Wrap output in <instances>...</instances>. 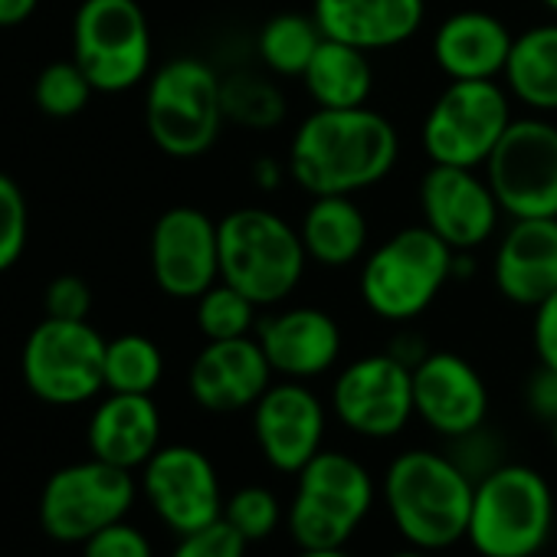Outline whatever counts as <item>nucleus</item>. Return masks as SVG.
Segmentation results:
<instances>
[{
  "instance_id": "nucleus-1",
  "label": "nucleus",
  "mask_w": 557,
  "mask_h": 557,
  "mask_svg": "<svg viewBox=\"0 0 557 557\" xmlns=\"http://www.w3.org/2000/svg\"><path fill=\"white\" fill-rule=\"evenodd\" d=\"M400 154L397 128L374 109H315L296 132L289 171L312 197L348 194L384 181Z\"/></svg>"
},
{
  "instance_id": "nucleus-2",
  "label": "nucleus",
  "mask_w": 557,
  "mask_h": 557,
  "mask_svg": "<svg viewBox=\"0 0 557 557\" xmlns=\"http://www.w3.org/2000/svg\"><path fill=\"white\" fill-rule=\"evenodd\" d=\"M475 482L443 449H404L381 479V502L394 531L420 550L440 554L466 541Z\"/></svg>"
},
{
  "instance_id": "nucleus-3",
  "label": "nucleus",
  "mask_w": 557,
  "mask_h": 557,
  "mask_svg": "<svg viewBox=\"0 0 557 557\" xmlns=\"http://www.w3.org/2000/svg\"><path fill=\"white\" fill-rule=\"evenodd\" d=\"M557 528L550 482L528 462H502L475 482L466 544L479 557H537Z\"/></svg>"
},
{
  "instance_id": "nucleus-4",
  "label": "nucleus",
  "mask_w": 557,
  "mask_h": 557,
  "mask_svg": "<svg viewBox=\"0 0 557 557\" xmlns=\"http://www.w3.org/2000/svg\"><path fill=\"white\" fill-rule=\"evenodd\" d=\"M220 278L256 306L286 302L306 275L302 233L265 207L230 210L220 223Z\"/></svg>"
},
{
  "instance_id": "nucleus-5",
  "label": "nucleus",
  "mask_w": 557,
  "mask_h": 557,
  "mask_svg": "<svg viewBox=\"0 0 557 557\" xmlns=\"http://www.w3.org/2000/svg\"><path fill=\"white\" fill-rule=\"evenodd\" d=\"M377 495L381 485L361 459L342 449H322L296 472L286 531L296 547H348Z\"/></svg>"
},
{
  "instance_id": "nucleus-6",
  "label": "nucleus",
  "mask_w": 557,
  "mask_h": 557,
  "mask_svg": "<svg viewBox=\"0 0 557 557\" xmlns=\"http://www.w3.org/2000/svg\"><path fill=\"white\" fill-rule=\"evenodd\" d=\"M456 252L423 223L387 236L361 269V299L384 322L423 315L453 278Z\"/></svg>"
},
{
  "instance_id": "nucleus-7",
  "label": "nucleus",
  "mask_w": 557,
  "mask_h": 557,
  "mask_svg": "<svg viewBox=\"0 0 557 557\" xmlns=\"http://www.w3.org/2000/svg\"><path fill=\"white\" fill-rule=\"evenodd\" d=\"M223 79L197 57L168 60L145 96L151 141L171 158H197L213 148L223 128Z\"/></svg>"
},
{
  "instance_id": "nucleus-8",
  "label": "nucleus",
  "mask_w": 557,
  "mask_h": 557,
  "mask_svg": "<svg viewBox=\"0 0 557 557\" xmlns=\"http://www.w3.org/2000/svg\"><path fill=\"white\" fill-rule=\"evenodd\" d=\"M511 99L498 79L449 83L423 119V151L433 164L485 168L511 125Z\"/></svg>"
},
{
  "instance_id": "nucleus-9",
  "label": "nucleus",
  "mask_w": 557,
  "mask_h": 557,
  "mask_svg": "<svg viewBox=\"0 0 557 557\" xmlns=\"http://www.w3.org/2000/svg\"><path fill=\"white\" fill-rule=\"evenodd\" d=\"M73 60L96 92H128L151 70V27L138 0H83L73 21Z\"/></svg>"
},
{
  "instance_id": "nucleus-10",
  "label": "nucleus",
  "mask_w": 557,
  "mask_h": 557,
  "mask_svg": "<svg viewBox=\"0 0 557 557\" xmlns=\"http://www.w3.org/2000/svg\"><path fill=\"white\" fill-rule=\"evenodd\" d=\"M21 368L44 404H86L106 391V338L89 322L44 319L24 345Z\"/></svg>"
},
{
  "instance_id": "nucleus-11",
  "label": "nucleus",
  "mask_w": 557,
  "mask_h": 557,
  "mask_svg": "<svg viewBox=\"0 0 557 557\" xmlns=\"http://www.w3.org/2000/svg\"><path fill=\"white\" fill-rule=\"evenodd\" d=\"M135 475L102 459L63 466L40 495V524L63 544H83L122 521L135 505Z\"/></svg>"
},
{
  "instance_id": "nucleus-12",
  "label": "nucleus",
  "mask_w": 557,
  "mask_h": 557,
  "mask_svg": "<svg viewBox=\"0 0 557 557\" xmlns=\"http://www.w3.org/2000/svg\"><path fill=\"white\" fill-rule=\"evenodd\" d=\"M485 181L511 220L557 216V125L515 119L485 161Z\"/></svg>"
},
{
  "instance_id": "nucleus-13",
  "label": "nucleus",
  "mask_w": 557,
  "mask_h": 557,
  "mask_svg": "<svg viewBox=\"0 0 557 557\" xmlns=\"http://www.w3.org/2000/svg\"><path fill=\"white\" fill-rule=\"evenodd\" d=\"M332 413L345 430L364 440H394L417 417L413 368L391 351L364 355L335 377Z\"/></svg>"
},
{
  "instance_id": "nucleus-14",
  "label": "nucleus",
  "mask_w": 557,
  "mask_h": 557,
  "mask_svg": "<svg viewBox=\"0 0 557 557\" xmlns=\"http://www.w3.org/2000/svg\"><path fill=\"white\" fill-rule=\"evenodd\" d=\"M141 492L151 511L174 531L187 534L223 518V485L213 459L187 443L161 446L141 466Z\"/></svg>"
},
{
  "instance_id": "nucleus-15",
  "label": "nucleus",
  "mask_w": 557,
  "mask_h": 557,
  "mask_svg": "<svg viewBox=\"0 0 557 557\" xmlns=\"http://www.w3.org/2000/svg\"><path fill=\"white\" fill-rule=\"evenodd\" d=\"M151 275L171 299H200L220 283V226L197 207H171L154 220Z\"/></svg>"
},
{
  "instance_id": "nucleus-16",
  "label": "nucleus",
  "mask_w": 557,
  "mask_h": 557,
  "mask_svg": "<svg viewBox=\"0 0 557 557\" xmlns=\"http://www.w3.org/2000/svg\"><path fill=\"white\" fill-rule=\"evenodd\" d=\"M329 407L306 381H272L252 407V440L259 456L283 475H296L325 449Z\"/></svg>"
},
{
  "instance_id": "nucleus-17",
  "label": "nucleus",
  "mask_w": 557,
  "mask_h": 557,
  "mask_svg": "<svg viewBox=\"0 0 557 557\" xmlns=\"http://www.w3.org/2000/svg\"><path fill=\"white\" fill-rule=\"evenodd\" d=\"M420 207H423V223L453 252H472L482 243H488L502 213L479 168H446V164H430V171L423 174Z\"/></svg>"
},
{
  "instance_id": "nucleus-18",
  "label": "nucleus",
  "mask_w": 557,
  "mask_h": 557,
  "mask_svg": "<svg viewBox=\"0 0 557 557\" xmlns=\"http://www.w3.org/2000/svg\"><path fill=\"white\" fill-rule=\"evenodd\" d=\"M413 410L436 436L456 440L488 420V387L462 355L430 351L413 368Z\"/></svg>"
},
{
  "instance_id": "nucleus-19",
  "label": "nucleus",
  "mask_w": 557,
  "mask_h": 557,
  "mask_svg": "<svg viewBox=\"0 0 557 557\" xmlns=\"http://www.w3.org/2000/svg\"><path fill=\"white\" fill-rule=\"evenodd\" d=\"M272 364L262 345L246 338L207 342L187 371V391L207 413H239L252 410L256 400L272 387Z\"/></svg>"
},
{
  "instance_id": "nucleus-20",
  "label": "nucleus",
  "mask_w": 557,
  "mask_h": 557,
  "mask_svg": "<svg viewBox=\"0 0 557 557\" xmlns=\"http://www.w3.org/2000/svg\"><path fill=\"white\" fill-rule=\"evenodd\" d=\"M256 342L262 345L272 371L283 381L322 377L342 358L338 322L312 306H296L269 315L256 325Z\"/></svg>"
},
{
  "instance_id": "nucleus-21",
  "label": "nucleus",
  "mask_w": 557,
  "mask_h": 557,
  "mask_svg": "<svg viewBox=\"0 0 557 557\" xmlns=\"http://www.w3.org/2000/svg\"><path fill=\"white\" fill-rule=\"evenodd\" d=\"M495 289L521 309H537L557 293V216L511 220L495 249Z\"/></svg>"
},
{
  "instance_id": "nucleus-22",
  "label": "nucleus",
  "mask_w": 557,
  "mask_h": 557,
  "mask_svg": "<svg viewBox=\"0 0 557 557\" xmlns=\"http://www.w3.org/2000/svg\"><path fill=\"white\" fill-rule=\"evenodd\" d=\"M312 17L329 40L374 53L417 37L426 17V0H315Z\"/></svg>"
},
{
  "instance_id": "nucleus-23",
  "label": "nucleus",
  "mask_w": 557,
  "mask_h": 557,
  "mask_svg": "<svg viewBox=\"0 0 557 557\" xmlns=\"http://www.w3.org/2000/svg\"><path fill=\"white\" fill-rule=\"evenodd\" d=\"M86 440L96 459L135 472L161 449V410L151 394L109 391L89 417Z\"/></svg>"
},
{
  "instance_id": "nucleus-24",
  "label": "nucleus",
  "mask_w": 557,
  "mask_h": 557,
  "mask_svg": "<svg viewBox=\"0 0 557 557\" xmlns=\"http://www.w3.org/2000/svg\"><path fill=\"white\" fill-rule=\"evenodd\" d=\"M511 30L485 11H459L433 34V60L453 79H498L511 57Z\"/></svg>"
},
{
  "instance_id": "nucleus-25",
  "label": "nucleus",
  "mask_w": 557,
  "mask_h": 557,
  "mask_svg": "<svg viewBox=\"0 0 557 557\" xmlns=\"http://www.w3.org/2000/svg\"><path fill=\"white\" fill-rule=\"evenodd\" d=\"M302 243L309 259L342 269L351 265L368 246V216L348 194H325L315 197L302 216Z\"/></svg>"
},
{
  "instance_id": "nucleus-26",
  "label": "nucleus",
  "mask_w": 557,
  "mask_h": 557,
  "mask_svg": "<svg viewBox=\"0 0 557 557\" xmlns=\"http://www.w3.org/2000/svg\"><path fill=\"white\" fill-rule=\"evenodd\" d=\"M302 86L319 109H361L374 92V66L368 50H358L342 40H322Z\"/></svg>"
},
{
  "instance_id": "nucleus-27",
  "label": "nucleus",
  "mask_w": 557,
  "mask_h": 557,
  "mask_svg": "<svg viewBox=\"0 0 557 557\" xmlns=\"http://www.w3.org/2000/svg\"><path fill=\"white\" fill-rule=\"evenodd\" d=\"M505 86L528 109L557 112V21L515 37Z\"/></svg>"
},
{
  "instance_id": "nucleus-28",
  "label": "nucleus",
  "mask_w": 557,
  "mask_h": 557,
  "mask_svg": "<svg viewBox=\"0 0 557 557\" xmlns=\"http://www.w3.org/2000/svg\"><path fill=\"white\" fill-rule=\"evenodd\" d=\"M325 34L315 17L306 14H275L272 21L262 24L256 50L265 70L275 76H299L309 70L315 50L322 47Z\"/></svg>"
},
{
  "instance_id": "nucleus-29",
  "label": "nucleus",
  "mask_w": 557,
  "mask_h": 557,
  "mask_svg": "<svg viewBox=\"0 0 557 557\" xmlns=\"http://www.w3.org/2000/svg\"><path fill=\"white\" fill-rule=\"evenodd\" d=\"M164 377V355L145 335H119L106 342V391L154 394Z\"/></svg>"
},
{
  "instance_id": "nucleus-30",
  "label": "nucleus",
  "mask_w": 557,
  "mask_h": 557,
  "mask_svg": "<svg viewBox=\"0 0 557 557\" xmlns=\"http://www.w3.org/2000/svg\"><path fill=\"white\" fill-rule=\"evenodd\" d=\"M256 309L259 306L252 299L220 278L197 299V329L207 342L246 338L256 332Z\"/></svg>"
},
{
  "instance_id": "nucleus-31",
  "label": "nucleus",
  "mask_w": 557,
  "mask_h": 557,
  "mask_svg": "<svg viewBox=\"0 0 557 557\" xmlns=\"http://www.w3.org/2000/svg\"><path fill=\"white\" fill-rule=\"evenodd\" d=\"M223 112L246 128H272L286 119V99L269 79L246 73L223 83Z\"/></svg>"
},
{
  "instance_id": "nucleus-32",
  "label": "nucleus",
  "mask_w": 557,
  "mask_h": 557,
  "mask_svg": "<svg viewBox=\"0 0 557 557\" xmlns=\"http://www.w3.org/2000/svg\"><path fill=\"white\" fill-rule=\"evenodd\" d=\"M92 83L76 60H57L40 70L34 83V102L50 119H73L92 99Z\"/></svg>"
},
{
  "instance_id": "nucleus-33",
  "label": "nucleus",
  "mask_w": 557,
  "mask_h": 557,
  "mask_svg": "<svg viewBox=\"0 0 557 557\" xmlns=\"http://www.w3.org/2000/svg\"><path fill=\"white\" fill-rule=\"evenodd\" d=\"M223 521H230L249 544H259L286 524V508L272 488L252 482V485H239L233 495H226Z\"/></svg>"
},
{
  "instance_id": "nucleus-34",
  "label": "nucleus",
  "mask_w": 557,
  "mask_h": 557,
  "mask_svg": "<svg viewBox=\"0 0 557 557\" xmlns=\"http://www.w3.org/2000/svg\"><path fill=\"white\" fill-rule=\"evenodd\" d=\"M27 236H30L27 197L14 177L0 174V272L17 265V259L27 249Z\"/></svg>"
},
{
  "instance_id": "nucleus-35",
  "label": "nucleus",
  "mask_w": 557,
  "mask_h": 557,
  "mask_svg": "<svg viewBox=\"0 0 557 557\" xmlns=\"http://www.w3.org/2000/svg\"><path fill=\"white\" fill-rule=\"evenodd\" d=\"M446 443H449L446 453L453 456V462H456L472 482L485 479V475L495 472L502 462H508V459H505V443L498 440L495 430H488V423H482V426H475V430H469V433H462V436H456V440H446Z\"/></svg>"
},
{
  "instance_id": "nucleus-36",
  "label": "nucleus",
  "mask_w": 557,
  "mask_h": 557,
  "mask_svg": "<svg viewBox=\"0 0 557 557\" xmlns=\"http://www.w3.org/2000/svg\"><path fill=\"white\" fill-rule=\"evenodd\" d=\"M249 541L230 524V521H213L197 531L177 534V544L171 557H246Z\"/></svg>"
},
{
  "instance_id": "nucleus-37",
  "label": "nucleus",
  "mask_w": 557,
  "mask_h": 557,
  "mask_svg": "<svg viewBox=\"0 0 557 557\" xmlns=\"http://www.w3.org/2000/svg\"><path fill=\"white\" fill-rule=\"evenodd\" d=\"M44 309L47 319H63V322H89L92 312V289L86 278L79 275H57L53 283L47 286L44 296Z\"/></svg>"
},
{
  "instance_id": "nucleus-38",
  "label": "nucleus",
  "mask_w": 557,
  "mask_h": 557,
  "mask_svg": "<svg viewBox=\"0 0 557 557\" xmlns=\"http://www.w3.org/2000/svg\"><path fill=\"white\" fill-rule=\"evenodd\" d=\"M83 557H154V550L145 531L122 518L83 541Z\"/></svg>"
},
{
  "instance_id": "nucleus-39",
  "label": "nucleus",
  "mask_w": 557,
  "mask_h": 557,
  "mask_svg": "<svg viewBox=\"0 0 557 557\" xmlns=\"http://www.w3.org/2000/svg\"><path fill=\"white\" fill-rule=\"evenodd\" d=\"M524 407L541 423L557 420V368H547V364L534 368V374L524 384Z\"/></svg>"
},
{
  "instance_id": "nucleus-40",
  "label": "nucleus",
  "mask_w": 557,
  "mask_h": 557,
  "mask_svg": "<svg viewBox=\"0 0 557 557\" xmlns=\"http://www.w3.org/2000/svg\"><path fill=\"white\" fill-rule=\"evenodd\" d=\"M531 338H534L537 364L557 368V293H554V296H547V299L534 309Z\"/></svg>"
},
{
  "instance_id": "nucleus-41",
  "label": "nucleus",
  "mask_w": 557,
  "mask_h": 557,
  "mask_svg": "<svg viewBox=\"0 0 557 557\" xmlns=\"http://www.w3.org/2000/svg\"><path fill=\"white\" fill-rule=\"evenodd\" d=\"M40 0H0V27H17L34 17Z\"/></svg>"
},
{
  "instance_id": "nucleus-42",
  "label": "nucleus",
  "mask_w": 557,
  "mask_h": 557,
  "mask_svg": "<svg viewBox=\"0 0 557 557\" xmlns=\"http://www.w3.org/2000/svg\"><path fill=\"white\" fill-rule=\"evenodd\" d=\"M252 181H256V187H262V190H275L278 184H283V164H278L275 158H256V164H252Z\"/></svg>"
},
{
  "instance_id": "nucleus-43",
  "label": "nucleus",
  "mask_w": 557,
  "mask_h": 557,
  "mask_svg": "<svg viewBox=\"0 0 557 557\" xmlns=\"http://www.w3.org/2000/svg\"><path fill=\"white\" fill-rule=\"evenodd\" d=\"M296 557H351L348 547H299Z\"/></svg>"
},
{
  "instance_id": "nucleus-44",
  "label": "nucleus",
  "mask_w": 557,
  "mask_h": 557,
  "mask_svg": "<svg viewBox=\"0 0 557 557\" xmlns=\"http://www.w3.org/2000/svg\"><path fill=\"white\" fill-rule=\"evenodd\" d=\"M384 557H436V554H430V550H420V547H400V550H391V554H384Z\"/></svg>"
},
{
  "instance_id": "nucleus-45",
  "label": "nucleus",
  "mask_w": 557,
  "mask_h": 557,
  "mask_svg": "<svg viewBox=\"0 0 557 557\" xmlns=\"http://www.w3.org/2000/svg\"><path fill=\"white\" fill-rule=\"evenodd\" d=\"M547 430H550V446L557 449V420H554V423H547Z\"/></svg>"
},
{
  "instance_id": "nucleus-46",
  "label": "nucleus",
  "mask_w": 557,
  "mask_h": 557,
  "mask_svg": "<svg viewBox=\"0 0 557 557\" xmlns=\"http://www.w3.org/2000/svg\"><path fill=\"white\" fill-rule=\"evenodd\" d=\"M541 4H544V8H547V11H550L554 17H557V0H541Z\"/></svg>"
}]
</instances>
